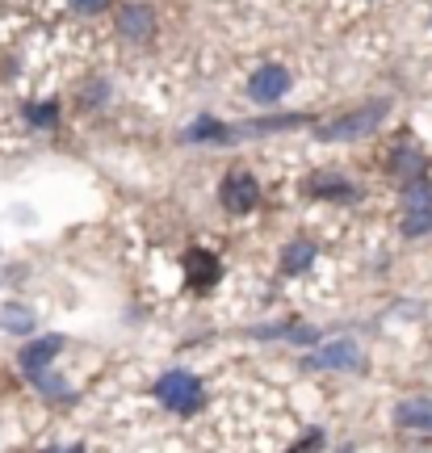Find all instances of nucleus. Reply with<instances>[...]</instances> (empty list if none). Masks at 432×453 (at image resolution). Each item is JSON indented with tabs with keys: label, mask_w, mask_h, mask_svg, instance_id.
I'll return each mask as SVG.
<instances>
[{
	"label": "nucleus",
	"mask_w": 432,
	"mask_h": 453,
	"mask_svg": "<svg viewBox=\"0 0 432 453\" xmlns=\"http://www.w3.org/2000/svg\"><path fill=\"white\" fill-rule=\"evenodd\" d=\"M382 118H386V101H374L366 110H352V113H344V118H336V122H328V127L320 130V139H357V134H369Z\"/></svg>",
	"instance_id": "f257e3e1"
},
{
	"label": "nucleus",
	"mask_w": 432,
	"mask_h": 453,
	"mask_svg": "<svg viewBox=\"0 0 432 453\" xmlns=\"http://www.w3.org/2000/svg\"><path fill=\"white\" fill-rule=\"evenodd\" d=\"M156 395H160L164 407H173V411H193L197 407V399H202V387H197V378L193 373H168V378H160V387H156Z\"/></svg>",
	"instance_id": "f03ea898"
},
{
	"label": "nucleus",
	"mask_w": 432,
	"mask_h": 453,
	"mask_svg": "<svg viewBox=\"0 0 432 453\" xmlns=\"http://www.w3.org/2000/svg\"><path fill=\"white\" fill-rule=\"evenodd\" d=\"M219 197H223V206L231 214H248L252 206L260 202V185L248 173H231V177L223 180V189H219Z\"/></svg>",
	"instance_id": "7ed1b4c3"
},
{
	"label": "nucleus",
	"mask_w": 432,
	"mask_h": 453,
	"mask_svg": "<svg viewBox=\"0 0 432 453\" xmlns=\"http://www.w3.org/2000/svg\"><path fill=\"white\" fill-rule=\"evenodd\" d=\"M306 365H311V370H361L366 361L357 353V344L340 340V344H328V349H320L315 357H306Z\"/></svg>",
	"instance_id": "20e7f679"
},
{
	"label": "nucleus",
	"mask_w": 432,
	"mask_h": 453,
	"mask_svg": "<svg viewBox=\"0 0 432 453\" xmlns=\"http://www.w3.org/2000/svg\"><path fill=\"white\" fill-rule=\"evenodd\" d=\"M286 88H289V72L286 67H277V64H265L257 76H252V84H248V93H252L257 101H277Z\"/></svg>",
	"instance_id": "39448f33"
},
{
	"label": "nucleus",
	"mask_w": 432,
	"mask_h": 453,
	"mask_svg": "<svg viewBox=\"0 0 432 453\" xmlns=\"http://www.w3.org/2000/svg\"><path fill=\"white\" fill-rule=\"evenodd\" d=\"M59 344H64L59 336H42V340H34V344H26V353H21L26 373H42V370H47V361L59 353Z\"/></svg>",
	"instance_id": "423d86ee"
},
{
	"label": "nucleus",
	"mask_w": 432,
	"mask_h": 453,
	"mask_svg": "<svg viewBox=\"0 0 432 453\" xmlns=\"http://www.w3.org/2000/svg\"><path fill=\"white\" fill-rule=\"evenodd\" d=\"M395 420L403 428H428L432 433V399H412V403H399Z\"/></svg>",
	"instance_id": "0eeeda50"
},
{
	"label": "nucleus",
	"mask_w": 432,
	"mask_h": 453,
	"mask_svg": "<svg viewBox=\"0 0 432 453\" xmlns=\"http://www.w3.org/2000/svg\"><path fill=\"white\" fill-rule=\"evenodd\" d=\"M185 269H189L193 286H214V277H219V260L210 257V252H189Z\"/></svg>",
	"instance_id": "6e6552de"
},
{
	"label": "nucleus",
	"mask_w": 432,
	"mask_h": 453,
	"mask_svg": "<svg viewBox=\"0 0 432 453\" xmlns=\"http://www.w3.org/2000/svg\"><path fill=\"white\" fill-rule=\"evenodd\" d=\"M122 34H127V38H147V34H151V9H147V4L122 9Z\"/></svg>",
	"instance_id": "1a4fd4ad"
},
{
	"label": "nucleus",
	"mask_w": 432,
	"mask_h": 453,
	"mask_svg": "<svg viewBox=\"0 0 432 453\" xmlns=\"http://www.w3.org/2000/svg\"><path fill=\"white\" fill-rule=\"evenodd\" d=\"M424 156H420L416 147H403L399 156H395V177H403V180H416V177H424Z\"/></svg>",
	"instance_id": "9d476101"
},
{
	"label": "nucleus",
	"mask_w": 432,
	"mask_h": 453,
	"mask_svg": "<svg viewBox=\"0 0 432 453\" xmlns=\"http://www.w3.org/2000/svg\"><path fill=\"white\" fill-rule=\"evenodd\" d=\"M311 260H315V243L298 240V243H289V248H286V257H282V269H286V273H303Z\"/></svg>",
	"instance_id": "9b49d317"
},
{
	"label": "nucleus",
	"mask_w": 432,
	"mask_h": 453,
	"mask_svg": "<svg viewBox=\"0 0 432 453\" xmlns=\"http://www.w3.org/2000/svg\"><path fill=\"white\" fill-rule=\"evenodd\" d=\"M311 194H320V197H357L349 185L336 177V173H320V177L311 180Z\"/></svg>",
	"instance_id": "f8f14e48"
},
{
	"label": "nucleus",
	"mask_w": 432,
	"mask_h": 453,
	"mask_svg": "<svg viewBox=\"0 0 432 453\" xmlns=\"http://www.w3.org/2000/svg\"><path fill=\"white\" fill-rule=\"evenodd\" d=\"M403 231H407V235H424V231H432V206H412L407 219H403Z\"/></svg>",
	"instance_id": "ddd939ff"
},
{
	"label": "nucleus",
	"mask_w": 432,
	"mask_h": 453,
	"mask_svg": "<svg viewBox=\"0 0 432 453\" xmlns=\"http://www.w3.org/2000/svg\"><path fill=\"white\" fill-rule=\"evenodd\" d=\"M0 324L9 327V332H30L34 319L26 315V307H4V315H0Z\"/></svg>",
	"instance_id": "4468645a"
},
{
	"label": "nucleus",
	"mask_w": 432,
	"mask_h": 453,
	"mask_svg": "<svg viewBox=\"0 0 432 453\" xmlns=\"http://www.w3.org/2000/svg\"><path fill=\"white\" fill-rule=\"evenodd\" d=\"M26 118H30L34 127H55V118H59V105H50V101H42V105H30V110H26Z\"/></svg>",
	"instance_id": "2eb2a0df"
},
{
	"label": "nucleus",
	"mask_w": 432,
	"mask_h": 453,
	"mask_svg": "<svg viewBox=\"0 0 432 453\" xmlns=\"http://www.w3.org/2000/svg\"><path fill=\"white\" fill-rule=\"evenodd\" d=\"M110 0H72V9H81V13H101Z\"/></svg>",
	"instance_id": "dca6fc26"
},
{
	"label": "nucleus",
	"mask_w": 432,
	"mask_h": 453,
	"mask_svg": "<svg viewBox=\"0 0 432 453\" xmlns=\"http://www.w3.org/2000/svg\"><path fill=\"white\" fill-rule=\"evenodd\" d=\"M50 453H84V449H76V445H72V449H50Z\"/></svg>",
	"instance_id": "f3484780"
}]
</instances>
